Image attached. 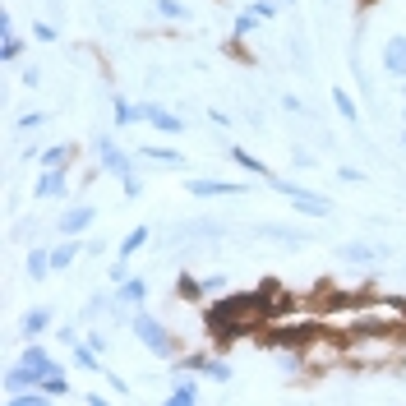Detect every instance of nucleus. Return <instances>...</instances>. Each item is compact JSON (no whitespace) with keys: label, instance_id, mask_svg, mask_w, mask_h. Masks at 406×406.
I'll return each instance as SVG.
<instances>
[{"label":"nucleus","instance_id":"nucleus-1","mask_svg":"<svg viewBox=\"0 0 406 406\" xmlns=\"http://www.w3.org/2000/svg\"><path fill=\"white\" fill-rule=\"evenodd\" d=\"M129 328L139 332V342L148 346L153 356H171V351H175V337H171L167 328H162V323H157L153 314H143V310H139L134 319H129Z\"/></svg>","mask_w":406,"mask_h":406},{"label":"nucleus","instance_id":"nucleus-2","mask_svg":"<svg viewBox=\"0 0 406 406\" xmlns=\"http://www.w3.org/2000/svg\"><path fill=\"white\" fill-rule=\"evenodd\" d=\"M273 185H277L291 203H300V213H310V217H323V213H328V199H323V194H310V189L291 185V180H273Z\"/></svg>","mask_w":406,"mask_h":406},{"label":"nucleus","instance_id":"nucleus-3","mask_svg":"<svg viewBox=\"0 0 406 406\" xmlns=\"http://www.w3.org/2000/svg\"><path fill=\"white\" fill-rule=\"evenodd\" d=\"M19 365H23V370L32 374V383H37V388H42V378H47V374H56V360H51L47 351H42V346H28Z\"/></svg>","mask_w":406,"mask_h":406},{"label":"nucleus","instance_id":"nucleus-4","mask_svg":"<svg viewBox=\"0 0 406 406\" xmlns=\"http://www.w3.org/2000/svg\"><path fill=\"white\" fill-rule=\"evenodd\" d=\"M180 365H185V370H203V374H208V378H217V383H226V378H231V365H226V360H203V356H189V360H180Z\"/></svg>","mask_w":406,"mask_h":406},{"label":"nucleus","instance_id":"nucleus-5","mask_svg":"<svg viewBox=\"0 0 406 406\" xmlns=\"http://www.w3.org/2000/svg\"><path fill=\"white\" fill-rule=\"evenodd\" d=\"M383 70H388V74H406V37H388V47H383Z\"/></svg>","mask_w":406,"mask_h":406},{"label":"nucleus","instance_id":"nucleus-6","mask_svg":"<svg viewBox=\"0 0 406 406\" xmlns=\"http://www.w3.org/2000/svg\"><path fill=\"white\" fill-rule=\"evenodd\" d=\"M93 217H97V208H88V203H83V208H70V213L61 217V231H65V235H78Z\"/></svg>","mask_w":406,"mask_h":406},{"label":"nucleus","instance_id":"nucleus-7","mask_svg":"<svg viewBox=\"0 0 406 406\" xmlns=\"http://www.w3.org/2000/svg\"><path fill=\"white\" fill-rule=\"evenodd\" d=\"M102 162H107L111 175H120V180H125V175H134V171H129V157L120 153V148H116L111 139H102Z\"/></svg>","mask_w":406,"mask_h":406},{"label":"nucleus","instance_id":"nucleus-8","mask_svg":"<svg viewBox=\"0 0 406 406\" xmlns=\"http://www.w3.org/2000/svg\"><path fill=\"white\" fill-rule=\"evenodd\" d=\"M245 185H226V180H194L189 185V194L194 199H213V194H240Z\"/></svg>","mask_w":406,"mask_h":406},{"label":"nucleus","instance_id":"nucleus-9","mask_svg":"<svg viewBox=\"0 0 406 406\" xmlns=\"http://www.w3.org/2000/svg\"><path fill=\"white\" fill-rule=\"evenodd\" d=\"M167 402H171V406H194V402H199V383L175 374V388H171V397H167Z\"/></svg>","mask_w":406,"mask_h":406},{"label":"nucleus","instance_id":"nucleus-10","mask_svg":"<svg viewBox=\"0 0 406 406\" xmlns=\"http://www.w3.org/2000/svg\"><path fill=\"white\" fill-rule=\"evenodd\" d=\"M51 328V310H28L23 314V337H42Z\"/></svg>","mask_w":406,"mask_h":406},{"label":"nucleus","instance_id":"nucleus-11","mask_svg":"<svg viewBox=\"0 0 406 406\" xmlns=\"http://www.w3.org/2000/svg\"><path fill=\"white\" fill-rule=\"evenodd\" d=\"M120 300H125V305H143V300H148V281L143 277H125L120 281Z\"/></svg>","mask_w":406,"mask_h":406},{"label":"nucleus","instance_id":"nucleus-12","mask_svg":"<svg viewBox=\"0 0 406 406\" xmlns=\"http://www.w3.org/2000/svg\"><path fill=\"white\" fill-rule=\"evenodd\" d=\"M74 365H78V370H88V374H102L97 346H93V342H88V346H78V342H74Z\"/></svg>","mask_w":406,"mask_h":406},{"label":"nucleus","instance_id":"nucleus-13","mask_svg":"<svg viewBox=\"0 0 406 406\" xmlns=\"http://www.w3.org/2000/svg\"><path fill=\"white\" fill-rule=\"evenodd\" d=\"M61 189H65V171H47L32 194H37V199H51V194H61Z\"/></svg>","mask_w":406,"mask_h":406},{"label":"nucleus","instance_id":"nucleus-14","mask_svg":"<svg viewBox=\"0 0 406 406\" xmlns=\"http://www.w3.org/2000/svg\"><path fill=\"white\" fill-rule=\"evenodd\" d=\"M143 245H148V226H134V231L125 235V245H120V259H129V254H139Z\"/></svg>","mask_w":406,"mask_h":406},{"label":"nucleus","instance_id":"nucleus-15","mask_svg":"<svg viewBox=\"0 0 406 406\" xmlns=\"http://www.w3.org/2000/svg\"><path fill=\"white\" fill-rule=\"evenodd\" d=\"M5 388L19 392V388H37V383H32V374L23 370V365H19V370H10V374H5Z\"/></svg>","mask_w":406,"mask_h":406},{"label":"nucleus","instance_id":"nucleus-16","mask_svg":"<svg viewBox=\"0 0 406 406\" xmlns=\"http://www.w3.org/2000/svg\"><path fill=\"white\" fill-rule=\"evenodd\" d=\"M78 259V245L70 240V245H61V250H51V268H70Z\"/></svg>","mask_w":406,"mask_h":406},{"label":"nucleus","instance_id":"nucleus-17","mask_svg":"<svg viewBox=\"0 0 406 406\" xmlns=\"http://www.w3.org/2000/svg\"><path fill=\"white\" fill-rule=\"evenodd\" d=\"M42 392H47V397H65V392H70V383H65V374H61V370L42 378Z\"/></svg>","mask_w":406,"mask_h":406},{"label":"nucleus","instance_id":"nucleus-18","mask_svg":"<svg viewBox=\"0 0 406 406\" xmlns=\"http://www.w3.org/2000/svg\"><path fill=\"white\" fill-rule=\"evenodd\" d=\"M47 268H51V254H42V250H32V254H28V273H32V281L47 277Z\"/></svg>","mask_w":406,"mask_h":406},{"label":"nucleus","instance_id":"nucleus-19","mask_svg":"<svg viewBox=\"0 0 406 406\" xmlns=\"http://www.w3.org/2000/svg\"><path fill=\"white\" fill-rule=\"evenodd\" d=\"M342 259H351V264H370V259H378V250H370V245H346Z\"/></svg>","mask_w":406,"mask_h":406},{"label":"nucleus","instance_id":"nucleus-20","mask_svg":"<svg viewBox=\"0 0 406 406\" xmlns=\"http://www.w3.org/2000/svg\"><path fill=\"white\" fill-rule=\"evenodd\" d=\"M235 162H240V167H250V171H259V175H268V180H273V171H268L264 162H259V157H250L245 153V148H235Z\"/></svg>","mask_w":406,"mask_h":406},{"label":"nucleus","instance_id":"nucleus-21","mask_svg":"<svg viewBox=\"0 0 406 406\" xmlns=\"http://www.w3.org/2000/svg\"><path fill=\"white\" fill-rule=\"evenodd\" d=\"M157 10H162L167 19H189V10L185 5H175V0H157Z\"/></svg>","mask_w":406,"mask_h":406},{"label":"nucleus","instance_id":"nucleus-22","mask_svg":"<svg viewBox=\"0 0 406 406\" xmlns=\"http://www.w3.org/2000/svg\"><path fill=\"white\" fill-rule=\"evenodd\" d=\"M70 157H74V148H65V143H61V148H51L42 162H47V167H61V162H70Z\"/></svg>","mask_w":406,"mask_h":406},{"label":"nucleus","instance_id":"nucleus-23","mask_svg":"<svg viewBox=\"0 0 406 406\" xmlns=\"http://www.w3.org/2000/svg\"><path fill=\"white\" fill-rule=\"evenodd\" d=\"M143 157H157V162H171V167H180V153H171V148H143Z\"/></svg>","mask_w":406,"mask_h":406},{"label":"nucleus","instance_id":"nucleus-24","mask_svg":"<svg viewBox=\"0 0 406 406\" xmlns=\"http://www.w3.org/2000/svg\"><path fill=\"white\" fill-rule=\"evenodd\" d=\"M199 291H203V286H199L194 277H180V286H175V296H185V300H194Z\"/></svg>","mask_w":406,"mask_h":406},{"label":"nucleus","instance_id":"nucleus-25","mask_svg":"<svg viewBox=\"0 0 406 406\" xmlns=\"http://www.w3.org/2000/svg\"><path fill=\"white\" fill-rule=\"evenodd\" d=\"M332 97H337V111H342L346 120H356V102H351L346 93H332Z\"/></svg>","mask_w":406,"mask_h":406},{"label":"nucleus","instance_id":"nucleus-26","mask_svg":"<svg viewBox=\"0 0 406 406\" xmlns=\"http://www.w3.org/2000/svg\"><path fill=\"white\" fill-rule=\"evenodd\" d=\"M19 51H23V42H19L14 32H5V61H14Z\"/></svg>","mask_w":406,"mask_h":406},{"label":"nucleus","instance_id":"nucleus-27","mask_svg":"<svg viewBox=\"0 0 406 406\" xmlns=\"http://www.w3.org/2000/svg\"><path fill=\"white\" fill-rule=\"evenodd\" d=\"M250 28H254V10H245V14L235 19V37H245V32H250Z\"/></svg>","mask_w":406,"mask_h":406},{"label":"nucleus","instance_id":"nucleus-28","mask_svg":"<svg viewBox=\"0 0 406 406\" xmlns=\"http://www.w3.org/2000/svg\"><path fill=\"white\" fill-rule=\"evenodd\" d=\"M402 93H406V88H402Z\"/></svg>","mask_w":406,"mask_h":406}]
</instances>
